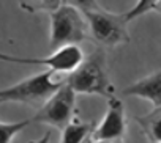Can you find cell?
<instances>
[{
    "mask_svg": "<svg viewBox=\"0 0 161 143\" xmlns=\"http://www.w3.org/2000/svg\"><path fill=\"white\" fill-rule=\"evenodd\" d=\"M66 82L76 93L98 94L104 98L114 96V85L109 77V68L106 60V50L103 47L86 57L73 73H69Z\"/></svg>",
    "mask_w": 161,
    "mask_h": 143,
    "instance_id": "obj_1",
    "label": "cell"
},
{
    "mask_svg": "<svg viewBox=\"0 0 161 143\" xmlns=\"http://www.w3.org/2000/svg\"><path fill=\"white\" fill-rule=\"evenodd\" d=\"M54 74H55L54 71L47 69L44 73L30 76L8 88H3L0 91V101L19 102L40 109L65 82V80H55Z\"/></svg>",
    "mask_w": 161,
    "mask_h": 143,
    "instance_id": "obj_2",
    "label": "cell"
},
{
    "mask_svg": "<svg viewBox=\"0 0 161 143\" xmlns=\"http://www.w3.org/2000/svg\"><path fill=\"white\" fill-rule=\"evenodd\" d=\"M89 36V27L80 11L69 5H62L51 13L49 49L58 50L66 46H77Z\"/></svg>",
    "mask_w": 161,
    "mask_h": 143,
    "instance_id": "obj_3",
    "label": "cell"
},
{
    "mask_svg": "<svg viewBox=\"0 0 161 143\" xmlns=\"http://www.w3.org/2000/svg\"><path fill=\"white\" fill-rule=\"evenodd\" d=\"M87 27L89 36L101 47H117L130 43L128 33V19L125 14H112L103 8L82 13Z\"/></svg>",
    "mask_w": 161,
    "mask_h": 143,
    "instance_id": "obj_4",
    "label": "cell"
},
{
    "mask_svg": "<svg viewBox=\"0 0 161 143\" xmlns=\"http://www.w3.org/2000/svg\"><path fill=\"white\" fill-rule=\"evenodd\" d=\"M76 91L65 80L63 85L41 105L32 118V123L49 124L57 129H65L74 116L76 110Z\"/></svg>",
    "mask_w": 161,
    "mask_h": 143,
    "instance_id": "obj_5",
    "label": "cell"
},
{
    "mask_svg": "<svg viewBox=\"0 0 161 143\" xmlns=\"http://www.w3.org/2000/svg\"><path fill=\"white\" fill-rule=\"evenodd\" d=\"M2 60L22 64H41L47 66V69L54 71V73H73L82 63L84 54L79 46H66L58 50H54L51 55L43 58H27V57H14L2 54Z\"/></svg>",
    "mask_w": 161,
    "mask_h": 143,
    "instance_id": "obj_6",
    "label": "cell"
},
{
    "mask_svg": "<svg viewBox=\"0 0 161 143\" xmlns=\"http://www.w3.org/2000/svg\"><path fill=\"white\" fill-rule=\"evenodd\" d=\"M126 115L123 102L112 96L108 99V110L92 134V140H115L123 138L126 132Z\"/></svg>",
    "mask_w": 161,
    "mask_h": 143,
    "instance_id": "obj_7",
    "label": "cell"
},
{
    "mask_svg": "<svg viewBox=\"0 0 161 143\" xmlns=\"http://www.w3.org/2000/svg\"><path fill=\"white\" fill-rule=\"evenodd\" d=\"M123 96H134L150 101L155 107L161 105V69L155 71L150 76L128 85L122 90Z\"/></svg>",
    "mask_w": 161,
    "mask_h": 143,
    "instance_id": "obj_8",
    "label": "cell"
},
{
    "mask_svg": "<svg viewBox=\"0 0 161 143\" xmlns=\"http://www.w3.org/2000/svg\"><path fill=\"white\" fill-rule=\"evenodd\" d=\"M95 129V121H71L65 129H62L60 143H87Z\"/></svg>",
    "mask_w": 161,
    "mask_h": 143,
    "instance_id": "obj_9",
    "label": "cell"
},
{
    "mask_svg": "<svg viewBox=\"0 0 161 143\" xmlns=\"http://www.w3.org/2000/svg\"><path fill=\"white\" fill-rule=\"evenodd\" d=\"M136 121L150 143H161V105L147 115L136 116Z\"/></svg>",
    "mask_w": 161,
    "mask_h": 143,
    "instance_id": "obj_10",
    "label": "cell"
},
{
    "mask_svg": "<svg viewBox=\"0 0 161 143\" xmlns=\"http://www.w3.org/2000/svg\"><path fill=\"white\" fill-rule=\"evenodd\" d=\"M22 10L29 13L36 11H55L58 7H62V0H18Z\"/></svg>",
    "mask_w": 161,
    "mask_h": 143,
    "instance_id": "obj_11",
    "label": "cell"
},
{
    "mask_svg": "<svg viewBox=\"0 0 161 143\" xmlns=\"http://www.w3.org/2000/svg\"><path fill=\"white\" fill-rule=\"evenodd\" d=\"M32 120H24V121H16V123H7L2 121L0 123V137H2V143H11L16 135H19Z\"/></svg>",
    "mask_w": 161,
    "mask_h": 143,
    "instance_id": "obj_12",
    "label": "cell"
},
{
    "mask_svg": "<svg viewBox=\"0 0 161 143\" xmlns=\"http://www.w3.org/2000/svg\"><path fill=\"white\" fill-rule=\"evenodd\" d=\"M158 2H159V0H137V3H136L130 11L125 13L128 22L133 21V19H136V18L144 16L145 13H148V11H152V10H155V7L158 5Z\"/></svg>",
    "mask_w": 161,
    "mask_h": 143,
    "instance_id": "obj_13",
    "label": "cell"
},
{
    "mask_svg": "<svg viewBox=\"0 0 161 143\" xmlns=\"http://www.w3.org/2000/svg\"><path fill=\"white\" fill-rule=\"evenodd\" d=\"M63 5H69V7H74L77 8L79 11H93V10H100L101 7L98 5L97 0H62Z\"/></svg>",
    "mask_w": 161,
    "mask_h": 143,
    "instance_id": "obj_14",
    "label": "cell"
},
{
    "mask_svg": "<svg viewBox=\"0 0 161 143\" xmlns=\"http://www.w3.org/2000/svg\"><path fill=\"white\" fill-rule=\"evenodd\" d=\"M29 143H51V132H46L43 137L36 138V140H32Z\"/></svg>",
    "mask_w": 161,
    "mask_h": 143,
    "instance_id": "obj_15",
    "label": "cell"
},
{
    "mask_svg": "<svg viewBox=\"0 0 161 143\" xmlns=\"http://www.w3.org/2000/svg\"><path fill=\"white\" fill-rule=\"evenodd\" d=\"M89 143H123L122 138H115V140H92Z\"/></svg>",
    "mask_w": 161,
    "mask_h": 143,
    "instance_id": "obj_16",
    "label": "cell"
},
{
    "mask_svg": "<svg viewBox=\"0 0 161 143\" xmlns=\"http://www.w3.org/2000/svg\"><path fill=\"white\" fill-rule=\"evenodd\" d=\"M155 11H156L158 14H161V0H159V2H158V5L155 7Z\"/></svg>",
    "mask_w": 161,
    "mask_h": 143,
    "instance_id": "obj_17",
    "label": "cell"
},
{
    "mask_svg": "<svg viewBox=\"0 0 161 143\" xmlns=\"http://www.w3.org/2000/svg\"><path fill=\"white\" fill-rule=\"evenodd\" d=\"M87 143H89V141H87Z\"/></svg>",
    "mask_w": 161,
    "mask_h": 143,
    "instance_id": "obj_18",
    "label": "cell"
}]
</instances>
